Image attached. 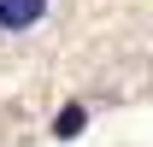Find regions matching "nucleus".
Here are the masks:
<instances>
[{"instance_id": "obj_1", "label": "nucleus", "mask_w": 153, "mask_h": 147, "mask_svg": "<svg viewBox=\"0 0 153 147\" xmlns=\"http://www.w3.org/2000/svg\"><path fill=\"white\" fill-rule=\"evenodd\" d=\"M41 12H47V0H0V30H30L41 24Z\"/></svg>"}, {"instance_id": "obj_2", "label": "nucleus", "mask_w": 153, "mask_h": 147, "mask_svg": "<svg viewBox=\"0 0 153 147\" xmlns=\"http://www.w3.org/2000/svg\"><path fill=\"white\" fill-rule=\"evenodd\" d=\"M82 124H88V112H82V106H65V112L53 118V135H59V141H71V135H82Z\"/></svg>"}]
</instances>
